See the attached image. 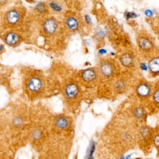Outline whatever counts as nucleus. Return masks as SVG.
Wrapping results in <instances>:
<instances>
[{
	"instance_id": "obj_1",
	"label": "nucleus",
	"mask_w": 159,
	"mask_h": 159,
	"mask_svg": "<svg viewBox=\"0 0 159 159\" xmlns=\"http://www.w3.org/2000/svg\"><path fill=\"white\" fill-rule=\"evenodd\" d=\"M53 115L43 106L30 107L28 145L37 154L51 136Z\"/></svg>"
},
{
	"instance_id": "obj_2",
	"label": "nucleus",
	"mask_w": 159,
	"mask_h": 159,
	"mask_svg": "<svg viewBox=\"0 0 159 159\" xmlns=\"http://www.w3.org/2000/svg\"><path fill=\"white\" fill-rule=\"evenodd\" d=\"M6 109L12 150L16 154L18 151L28 145L30 108L17 106Z\"/></svg>"
},
{
	"instance_id": "obj_3",
	"label": "nucleus",
	"mask_w": 159,
	"mask_h": 159,
	"mask_svg": "<svg viewBox=\"0 0 159 159\" xmlns=\"http://www.w3.org/2000/svg\"><path fill=\"white\" fill-rule=\"evenodd\" d=\"M70 138L58 136L51 134L39 153L37 159H67Z\"/></svg>"
},
{
	"instance_id": "obj_4",
	"label": "nucleus",
	"mask_w": 159,
	"mask_h": 159,
	"mask_svg": "<svg viewBox=\"0 0 159 159\" xmlns=\"http://www.w3.org/2000/svg\"><path fill=\"white\" fill-rule=\"evenodd\" d=\"M6 152L14 153L12 150L11 134L5 109L0 111V153Z\"/></svg>"
},
{
	"instance_id": "obj_5",
	"label": "nucleus",
	"mask_w": 159,
	"mask_h": 159,
	"mask_svg": "<svg viewBox=\"0 0 159 159\" xmlns=\"http://www.w3.org/2000/svg\"><path fill=\"white\" fill-rule=\"evenodd\" d=\"M71 120L70 117L63 114L53 116L51 134L58 136L70 138L71 132Z\"/></svg>"
},
{
	"instance_id": "obj_6",
	"label": "nucleus",
	"mask_w": 159,
	"mask_h": 159,
	"mask_svg": "<svg viewBox=\"0 0 159 159\" xmlns=\"http://www.w3.org/2000/svg\"><path fill=\"white\" fill-rule=\"evenodd\" d=\"M79 91L78 86L75 84H69L65 90L66 97L68 99H73L77 96Z\"/></svg>"
},
{
	"instance_id": "obj_7",
	"label": "nucleus",
	"mask_w": 159,
	"mask_h": 159,
	"mask_svg": "<svg viewBox=\"0 0 159 159\" xmlns=\"http://www.w3.org/2000/svg\"><path fill=\"white\" fill-rule=\"evenodd\" d=\"M57 24L53 19H47L44 24V30L49 34H53L57 29Z\"/></svg>"
},
{
	"instance_id": "obj_8",
	"label": "nucleus",
	"mask_w": 159,
	"mask_h": 159,
	"mask_svg": "<svg viewBox=\"0 0 159 159\" xmlns=\"http://www.w3.org/2000/svg\"><path fill=\"white\" fill-rule=\"evenodd\" d=\"M138 44L140 48L144 51H148L153 47L152 42L146 37H140L138 39Z\"/></svg>"
},
{
	"instance_id": "obj_9",
	"label": "nucleus",
	"mask_w": 159,
	"mask_h": 159,
	"mask_svg": "<svg viewBox=\"0 0 159 159\" xmlns=\"http://www.w3.org/2000/svg\"><path fill=\"white\" fill-rule=\"evenodd\" d=\"M82 77L84 81L90 82L95 80L96 73L93 69H87L82 72Z\"/></svg>"
},
{
	"instance_id": "obj_10",
	"label": "nucleus",
	"mask_w": 159,
	"mask_h": 159,
	"mask_svg": "<svg viewBox=\"0 0 159 159\" xmlns=\"http://www.w3.org/2000/svg\"><path fill=\"white\" fill-rule=\"evenodd\" d=\"M137 93L141 97H147L151 93V88L146 84H139L136 89Z\"/></svg>"
},
{
	"instance_id": "obj_11",
	"label": "nucleus",
	"mask_w": 159,
	"mask_h": 159,
	"mask_svg": "<svg viewBox=\"0 0 159 159\" xmlns=\"http://www.w3.org/2000/svg\"><path fill=\"white\" fill-rule=\"evenodd\" d=\"M41 82L39 79L33 78L29 82V89L31 92H37L41 89Z\"/></svg>"
},
{
	"instance_id": "obj_12",
	"label": "nucleus",
	"mask_w": 159,
	"mask_h": 159,
	"mask_svg": "<svg viewBox=\"0 0 159 159\" xmlns=\"http://www.w3.org/2000/svg\"><path fill=\"white\" fill-rule=\"evenodd\" d=\"M100 71L104 76L110 77L113 73V67L109 63H104L102 64L100 66Z\"/></svg>"
},
{
	"instance_id": "obj_13",
	"label": "nucleus",
	"mask_w": 159,
	"mask_h": 159,
	"mask_svg": "<svg viewBox=\"0 0 159 159\" xmlns=\"http://www.w3.org/2000/svg\"><path fill=\"white\" fill-rule=\"evenodd\" d=\"M120 61L124 66L127 67L132 66L134 64V59L133 57L128 53L123 54L121 56Z\"/></svg>"
},
{
	"instance_id": "obj_14",
	"label": "nucleus",
	"mask_w": 159,
	"mask_h": 159,
	"mask_svg": "<svg viewBox=\"0 0 159 159\" xmlns=\"http://www.w3.org/2000/svg\"><path fill=\"white\" fill-rule=\"evenodd\" d=\"M50 7L53 11L57 13L62 12L65 10V6L61 2L53 1L50 3Z\"/></svg>"
},
{
	"instance_id": "obj_15",
	"label": "nucleus",
	"mask_w": 159,
	"mask_h": 159,
	"mask_svg": "<svg viewBox=\"0 0 159 159\" xmlns=\"http://www.w3.org/2000/svg\"><path fill=\"white\" fill-rule=\"evenodd\" d=\"M67 26L71 30H76L79 28V24L77 19L73 17H69L66 21Z\"/></svg>"
},
{
	"instance_id": "obj_16",
	"label": "nucleus",
	"mask_w": 159,
	"mask_h": 159,
	"mask_svg": "<svg viewBox=\"0 0 159 159\" xmlns=\"http://www.w3.org/2000/svg\"><path fill=\"white\" fill-rule=\"evenodd\" d=\"M150 70L153 73H158L159 71V61L158 57L152 59L148 64Z\"/></svg>"
},
{
	"instance_id": "obj_17",
	"label": "nucleus",
	"mask_w": 159,
	"mask_h": 159,
	"mask_svg": "<svg viewBox=\"0 0 159 159\" xmlns=\"http://www.w3.org/2000/svg\"><path fill=\"white\" fill-rule=\"evenodd\" d=\"M5 41L10 45H14L16 44L19 41V37L14 33H9L5 38Z\"/></svg>"
},
{
	"instance_id": "obj_18",
	"label": "nucleus",
	"mask_w": 159,
	"mask_h": 159,
	"mask_svg": "<svg viewBox=\"0 0 159 159\" xmlns=\"http://www.w3.org/2000/svg\"><path fill=\"white\" fill-rule=\"evenodd\" d=\"M19 16L18 12L15 11H12L9 12L7 15L8 22L11 24H14L18 21Z\"/></svg>"
},
{
	"instance_id": "obj_19",
	"label": "nucleus",
	"mask_w": 159,
	"mask_h": 159,
	"mask_svg": "<svg viewBox=\"0 0 159 159\" xmlns=\"http://www.w3.org/2000/svg\"><path fill=\"white\" fill-rule=\"evenodd\" d=\"M0 159H15V154L10 152L0 153Z\"/></svg>"
},
{
	"instance_id": "obj_20",
	"label": "nucleus",
	"mask_w": 159,
	"mask_h": 159,
	"mask_svg": "<svg viewBox=\"0 0 159 159\" xmlns=\"http://www.w3.org/2000/svg\"><path fill=\"white\" fill-rule=\"evenodd\" d=\"M159 134H158V131H157L156 133H154L153 137V143L157 148H158L159 147Z\"/></svg>"
},
{
	"instance_id": "obj_21",
	"label": "nucleus",
	"mask_w": 159,
	"mask_h": 159,
	"mask_svg": "<svg viewBox=\"0 0 159 159\" xmlns=\"http://www.w3.org/2000/svg\"><path fill=\"white\" fill-rule=\"evenodd\" d=\"M159 91L158 90L155 91L153 96V98L155 103L158 104L159 103Z\"/></svg>"
},
{
	"instance_id": "obj_22",
	"label": "nucleus",
	"mask_w": 159,
	"mask_h": 159,
	"mask_svg": "<svg viewBox=\"0 0 159 159\" xmlns=\"http://www.w3.org/2000/svg\"><path fill=\"white\" fill-rule=\"evenodd\" d=\"M37 9L39 11H43L45 10V6L43 3H39L37 6Z\"/></svg>"
},
{
	"instance_id": "obj_23",
	"label": "nucleus",
	"mask_w": 159,
	"mask_h": 159,
	"mask_svg": "<svg viewBox=\"0 0 159 159\" xmlns=\"http://www.w3.org/2000/svg\"><path fill=\"white\" fill-rule=\"evenodd\" d=\"M145 14L146 16H151L153 14L152 11L150 10H146L145 11Z\"/></svg>"
},
{
	"instance_id": "obj_24",
	"label": "nucleus",
	"mask_w": 159,
	"mask_h": 159,
	"mask_svg": "<svg viewBox=\"0 0 159 159\" xmlns=\"http://www.w3.org/2000/svg\"><path fill=\"white\" fill-rule=\"evenodd\" d=\"M3 49H4V47L3 45H0V52H1Z\"/></svg>"
}]
</instances>
